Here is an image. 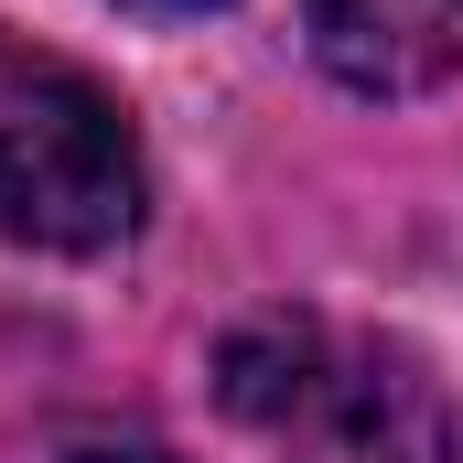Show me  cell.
Listing matches in <instances>:
<instances>
[{
	"label": "cell",
	"instance_id": "cell-1",
	"mask_svg": "<svg viewBox=\"0 0 463 463\" xmlns=\"http://www.w3.org/2000/svg\"><path fill=\"white\" fill-rule=\"evenodd\" d=\"M216 399L280 463H453L442 377L388 335H335L324 313H259L216 345Z\"/></svg>",
	"mask_w": 463,
	"mask_h": 463
},
{
	"label": "cell",
	"instance_id": "cell-2",
	"mask_svg": "<svg viewBox=\"0 0 463 463\" xmlns=\"http://www.w3.org/2000/svg\"><path fill=\"white\" fill-rule=\"evenodd\" d=\"M140 227V140L109 87L54 54L0 33V237L98 259Z\"/></svg>",
	"mask_w": 463,
	"mask_h": 463
},
{
	"label": "cell",
	"instance_id": "cell-3",
	"mask_svg": "<svg viewBox=\"0 0 463 463\" xmlns=\"http://www.w3.org/2000/svg\"><path fill=\"white\" fill-rule=\"evenodd\" d=\"M324 76L355 98H431L463 65V0H302Z\"/></svg>",
	"mask_w": 463,
	"mask_h": 463
},
{
	"label": "cell",
	"instance_id": "cell-4",
	"mask_svg": "<svg viewBox=\"0 0 463 463\" xmlns=\"http://www.w3.org/2000/svg\"><path fill=\"white\" fill-rule=\"evenodd\" d=\"M129 11H162V22H184V11H216V0H129Z\"/></svg>",
	"mask_w": 463,
	"mask_h": 463
},
{
	"label": "cell",
	"instance_id": "cell-5",
	"mask_svg": "<svg viewBox=\"0 0 463 463\" xmlns=\"http://www.w3.org/2000/svg\"><path fill=\"white\" fill-rule=\"evenodd\" d=\"M76 463H173V453H76Z\"/></svg>",
	"mask_w": 463,
	"mask_h": 463
}]
</instances>
